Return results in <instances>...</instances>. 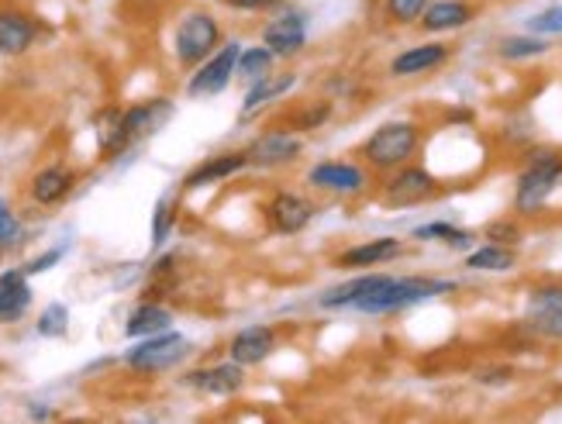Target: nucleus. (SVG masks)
Listing matches in <instances>:
<instances>
[{
	"instance_id": "nucleus-11",
	"label": "nucleus",
	"mask_w": 562,
	"mask_h": 424,
	"mask_svg": "<svg viewBox=\"0 0 562 424\" xmlns=\"http://www.w3.org/2000/svg\"><path fill=\"white\" fill-rule=\"evenodd\" d=\"M307 35H311V21L304 11H280L262 24V45L270 48L277 59L301 56Z\"/></svg>"
},
{
	"instance_id": "nucleus-38",
	"label": "nucleus",
	"mask_w": 562,
	"mask_h": 424,
	"mask_svg": "<svg viewBox=\"0 0 562 424\" xmlns=\"http://www.w3.org/2000/svg\"><path fill=\"white\" fill-rule=\"evenodd\" d=\"M222 8H228V11H241V14H252V11H270V8H277L280 0H217Z\"/></svg>"
},
{
	"instance_id": "nucleus-15",
	"label": "nucleus",
	"mask_w": 562,
	"mask_h": 424,
	"mask_svg": "<svg viewBox=\"0 0 562 424\" xmlns=\"http://www.w3.org/2000/svg\"><path fill=\"white\" fill-rule=\"evenodd\" d=\"M187 383L193 390H201L207 397H235L241 387H246V366H238L235 359L228 362H217V366H207V369H193Z\"/></svg>"
},
{
	"instance_id": "nucleus-1",
	"label": "nucleus",
	"mask_w": 562,
	"mask_h": 424,
	"mask_svg": "<svg viewBox=\"0 0 562 424\" xmlns=\"http://www.w3.org/2000/svg\"><path fill=\"white\" fill-rule=\"evenodd\" d=\"M173 114V104L166 101V97H156L149 104H135L128 111H117V108H108L93 118L97 124V142H101V153L111 159V156H121L125 148H132L138 138L159 132L162 124Z\"/></svg>"
},
{
	"instance_id": "nucleus-13",
	"label": "nucleus",
	"mask_w": 562,
	"mask_h": 424,
	"mask_svg": "<svg viewBox=\"0 0 562 424\" xmlns=\"http://www.w3.org/2000/svg\"><path fill=\"white\" fill-rule=\"evenodd\" d=\"M311 221H314V204L293 190L273 193V201L266 204V224H270L277 235H301Z\"/></svg>"
},
{
	"instance_id": "nucleus-29",
	"label": "nucleus",
	"mask_w": 562,
	"mask_h": 424,
	"mask_svg": "<svg viewBox=\"0 0 562 424\" xmlns=\"http://www.w3.org/2000/svg\"><path fill=\"white\" fill-rule=\"evenodd\" d=\"M411 238H418V242H442V245H449V248H470V245H473V235H470L467 228H456V224H449V221L418 224Z\"/></svg>"
},
{
	"instance_id": "nucleus-28",
	"label": "nucleus",
	"mask_w": 562,
	"mask_h": 424,
	"mask_svg": "<svg viewBox=\"0 0 562 424\" xmlns=\"http://www.w3.org/2000/svg\"><path fill=\"white\" fill-rule=\"evenodd\" d=\"M273 69H277V56L270 53V48H266V45H249V48H241L235 77L246 80V83H256L262 77H270Z\"/></svg>"
},
{
	"instance_id": "nucleus-32",
	"label": "nucleus",
	"mask_w": 562,
	"mask_h": 424,
	"mask_svg": "<svg viewBox=\"0 0 562 424\" xmlns=\"http://www.w3.org/2000/svg\"><path fill=\"white\" fill-rule=\"evenodd\" d=\"M69 328V308L66 304H48L38 314V335L42 338H63Z\"/></svg>"
},
{
	"instance_id": "nucleus-22",
	"label": "nucleus",
	"mask_w": 562,
	"mask_h": 424,
	"mask_svg": "<svg viewBox=\"0 0 562 424\" xmlns=\"http://www.w3.org/2000/svg\"><path fill=\"white\" fill-rule=\"evenodd\" d=\"M386 277H390V272H362V277H356L349 283L331 287L328 293H322V297H317V304H322L325 311H346V308L356 311V304L366 301L370 293H376Z\"/></svg>"
},
{
	"instance_id": "nucleus-21",
	"label": "nucleus",
	"mask_w": 562,
	"mask_h": 424,
	"mask_svg": "<svg viewBox=\"0 0 562 424\" xmlns=\"http://www.w3.org/2000/svg\"><path fill=\"white\" fill-rule=\"evenodd\" d=\"M32 308V287L24 269L0 272V324H14Z\"/></svg>"
},
{
	"instance_id": "nucleus-24",
	"label": "nucleus",
	"mask_w": 562,
	"mask_h": 424,
	"mask_svg": "<svg viewBox=\"0 0 562 424\" xmlns=\"http://www.w3.org/2000/svg\"><path fill=\"white\" fill-rule=\"evenodd\" d=\"M293 87H297V72H270V77H262L256 83H249V93L246 101H241V114H256L259 108L280 101V97H286Z\"/></svg>"
},
{
	"instance_id": "nucleus-19",
	"label": "nucleus",
	"mask_w": 562,
	"mask_h": 424,
	"mask_svg": "<svg viewBox=\"0 0 562 424\" xmlns=\"http://www.w3.org/2000/svg\"><path fill=\"white\" fill-rule=\"evenodd\" d=\"M72 183H77V172H72L69 166L53 163V166H45V169L35 172L32 183H29V193H32V201L38 208H56L72 193Z\"/></svg>"
},
{
	"instance_id": "nucleus-10",
	"label": "nucleus",
	"mask_w": 562,
	"mask_h": 424,
	"mask_svg": "<svg viewBox=\"0 0 562 424\" xmlns=\"http://www.w3.org/2000/svg\"><path fill=\"white\" fill-rule=\"evenodd\" d=\"M304 153V138L293 129H273L262 132L246 145V159L252 169H280L297 163V156Z\"/></svg>"
},
{
	"instance_id": "nucleus-39",
	"label": "nucleus",
	"mask_w": 562,
	"mask_h": 424,
	"mask_svg": "<svg viewBox=\"0 0 562 424\" xmlns=\"http://www.w3.org/2000/svg\"><path fill=\"white\" fill-rule=\"evenodd\" d=\"M507 377H510V372H507V369H491V372H483V377H480V380H483V383H504Z\"/></svg>"
},
{
	"instance_id": "nucleus-2",
	"label": "nucleus",
	"mask_w": 562,
	"mask_h": 424,
	"mask_svg": "<svg viewBox=\"0 0 562 424\" xmlns=\"http://www.w3.org/2000/svg\"><path fill=\"white\" fill-rule=\"evenodd\" d=\"M559 183H562V156L552 153V148H531L525 169L518 172L515 214H521V217L542 214Z\"/></svg>"
},
{
	"instance_id": "nucleus-14",
	"label": "nucleus",
	"mask_w": 562,
	"mask_h": 424,
	"mask_svg": "<svg viewBox=\"0 0 562 424\" xmlns=\"http://www.w3.org/2000/svg\"><path fill=\"white\" fill-rule=\"evenodd\" d=\"M277 348V332L270 324H249V328H241L232 335L228 342V359H235L238 366H262L266 359L273 356Z\"/></svg>"
},
{
	"instance_id": "nucleus-3",
	"label": "nucleus",
	"mask_w": 562,
	"mask_h": 424,
	"mask_svg": "<svg viewBox=\"0 0 562 424\" xmlns=\"http://www.w3.org/2000/svg\"><path fill=\"white\" fill-rule=\"evenodd\" d=\"M422 148V124L414 121H386L380 129L362 142L359 156L370 169L380 172H394L407 166Z\"/></svg>"
},
{
	"instance_id": "nucleus-8",
	"label": "nucleus",
	"mask_w": 562,
	"mask_h": 424,
	"mask_svg": "<svg viewBox=\"0 0 562 424\" xmlns=\"http://www.w3.org/2000/svg\"><path fill=\"white\" fill-rule=\"evenodd\" d=\"M438 193V180L431 177V172L425 166H401L386 177L380 197L386 208L394 211H404V208H418L425 201H431V197Z\"/></svg>"
},
{
	"instance_id": "nucleus-16",
	"label": "nucleus",
	"mask_w": 562,
	"mask_h": 424,
	"mask_svg": "<svg viewBox=\"0 0 562 424\" xmlns=\"http://www.w3.org/2000/svg\"><path fill=\"white\" fill-rule=\"evenodd\" d=\"M449 63V45L442 42H425V45H411L404 53L394 56L390 63V77L407 80V77H425V72L438 69Z\"/></svg>"
},
{
	"instance_id": "nucleus-37",
	"label": "nucleus",
	"mask_w": 562,
	"mask_h": 424,
	"mask_svg": "<svg viewBox=\"0 0 562 424\" xmlns=\"http://www.w3.org/2000/svg\"><path fill=\"white\" fill-rule=\"evenodd\" d=\"M63 256H66V248H63V245H59V248H48V253L35 256L29 266H24V272H29V277H38V272H48V269H53Z\"/></svg>"
},
{
	"instance_id": "nucleus-17",
	"label": "nucleus",
	"mask_w": 562,
	"mask_h": 424,
	"mask_svg": "<svg viewBox=\"0 0 562 424\" xmlns=\"http://www.w3.org/2000/svg\"><path fill=\"white\" fill-rule=\"evenodd\" d=\"M38 38V24L32 14L18 8H0V56H24Z\"/></svg>"
},
{
	"instance_id": "nucleus-7",
	"label": "nucleus",
	"mask_w": 562,
	"mask_h": 424,
	"mask_svg": "<svg viewBox=\"0 0 562 424\" xmlns=\"http://www.w3.org/2000/svg\"><path fill=\"white\" fill-rule=\"evenodd\" d=\"M238 56H241V42H222V48H217L211 59H204L190 72V80H187L190 101H207V97L225 93L238 72Z\"/></svg>"
},
{
	"instance_id": "nucleus-30",
	"label": "nucleus",
	"mask_w": 562,
	"mask_h": 424,
	"mask_svg": "<svg viewBox=\"0 0 562 424\" xmlns=\"http://www.w3.org/2000/svg\"><path fill=\"white\" fill-rule=\"evenodd\" d=\"M331 114H335V104H331V101H314V104H307L304 111L293 114L290 129L297 132V135L314 132V129H325V124L331 121Z\"/></svg>"
},
{
	"instance_id": "nucleus-9",
	"label": "nucleus",
	"mask_w": 562,
	"mask_h": 424,
	"mask_svg": "<svg viewBox=\"0 0 562 424\" xmlns=\"http://www.w3.org/2000/svg\"><path fill=\"white\" fill-rule=\"evenodd\" d=\"M307 187L335 197H359L370 190V172L349 159H322L307 169Z\"/></svg>"
},
{
	"instance_id": "nucleus-36",
	"label": "nucleus",
	"mask_w": 562,
	"mask_h": 424,
	"mask_svg": "<svg viewBox=\"0 0 562 424\" xmlns=\"http://www.w3.org/2000/svg\"><path fill=\"white\" fill-rule=\"evenodd\" d=\"M21 238V221L8 211V204L0 201V245H11Z\"/></svg>"
},
{
	"instance_id": "nucleus-40",
	"label": "nucleus",
	"mask_w": 562,
	"mask_h": 424,
	"mask_svg": "<svg viewBox=\"0 0 562 424\" xmlns=\"http://www.w3.org/2000/svg\"><path fill=\"white\" fill-rule=\"evenodd\" d=\"M29 414H32V417H38V421L53 417V411H48V408H38V404H32V408H29Z\"/></svg>"
},
{
	"instance_id": "nucleus-18",
	"label": "nucleus",
	"mask_w": 562,
	"mask_h": 424,
	"mask_svg": "<svg viewBox=\"0 0 562 424\" xmlns=\"http://www.w3.org/2000/svg\"><path fill=\"white\" fill-rule=\"evenodd\" d=\"M404 256V242L401 238H370V242H359L352 248H346L335 266L341 269H370V266H386V263H394Z\"/></svg>"
},
{
	"instance_id": "nucleus-4",
	"label": "nucleus",
	"mask_w": 562,
	"mask_h": 424,
	"mask_svg": "<svg viewBox=\"0 0 562 424\" xmlns=\"http://www.w3.org/2000/svg\"><path fill=\"white\" fill-rule=\"evenodd\" d=\"M456 283L452 280H431V277H390L383 280V287L376 293H370L366 301L356 304V311L362 314H397V311H407V308H418L431 297H442V293H452Z\"/></svg>"
},
{
	"instance_id": "nucleus-41",
	"label": "nucleus",
	"mask_w": 562,
	"mask_h": 424,
	"mask_svg": "<svg viewBox=\"0 0 562 424\" xmlns=\"http://www.w3.org/2000/svg\"><path fill=\"white\" fill-rule=\"evenodd\" d=\"M0 248H4V245H0Z\"/></svg>"
},
{
	"instance_id": "nucleus-25",
	"label": "nucleus",
	"mask_w": 562,
	"mask_h": 424,
	"mask_svg": "<svg viewBox=\"0 0 562 424\" xmlns=\"http://www.w3.org/2000/svg\"><path fill=\"white\" fill-rule=\"evenodd\" d=\"M173 328V314H169L162 304H153L145 301L132 311V317L125 321V335L128 338H149V335H159V332H169Z\"/></svg>"
},
{
	"instance_id": "nucleus-26",
	"label": "nucleus",
	"mask_w": 562,
	"mask_h": 424,
	"mask_svg": "<svg viewBox=\"0 0 562 424\" xmlns=\"http://www.w3.org/2000/svg\"><path fill=\"white\" fill-rule=\"evenodd\" d=\"M515 266H518V253L501 242H486L467 256V269H473V272H507Z\"/></svg>"
},
{
	"instance_id": "nucleus-31",
	"label": "nucleus",
	"mask_w": 562,
	"mask_h": 424,
	"mask_svg": "<svg viewBox=\"0 0 562 424\" xmlns=\"http://www.w3.org/2000/svg\"><path fill=\"white\" fill-rule=\"evenodd\" d=\"M431 4V0H383V14L390 24H401V29H407V24H418L425 8Z\"/></svg>"
},
{
	"instance_id": "nucleus-23",
	"label": "nucleus",
	"mask_w": 562,
	"mask_h": 424,
	"mask_svg": "<svg viewBox=\"0 0 562 424\" xmlns=\"http://www.w3.org/2000/svg\"><path fill=\"white\" fill-rule=\"evenodd\" d=\"M246 166H249L246 148H241V153H222V156H211L207 163H201V166L193 169L190 177L183 180V190H201V187H211V183H222V180L235 177V172H241Z\"/></svg>"
},
{
	"instance_id": "nucleus-20",
	"label": "nucleus",
	"mask_w": 562,
	"mask_h": 424,
	"mask_svg": "<svg viewBox=\"0 0 562 424\" xmlns=\"http://www.w3.org/2000/svg\"><path fill=\"white\" fill-rule=\"evenodd\" d=\"M476 18V8L470 0H431L422 14V29L428 35H446V32H459Z\"/></svg>"
},
{
	"instance_id": "nucleus-27",
	"label": "nucleus",
	"mask_w": 562,
	"mask_h": 424,
	"mask_svg": "<svg viewBox=\"0 0 562 424\" xmlns=\"http://www.w3.org/2000/svg\"><path fill=\"white\" fill-rule=\"evenodd\" d=\"M501 59L507 63H521V59H539V56H549L552 53V42L546 35H510L497 45Z\"/></svg>"
},
{
	"instance_id": "nucleus-34",
	"label": "nucleus",
	"mask_w": 562,
	"mask_h": 424,
	"mask_svg": "<svg viewBox=\"0 0 562 424\" xmlns=\"http://www.w3.org/2000/svg\"><path fill=\"white\" fill-rule=\"evenodd\" d=\"M528 32H535V35H546V38H552V35H562V4H552V8L539 11L535 18H528Z\"/></svg>"
},
{
	"instance_id": "nucleus-12",
	"label": "nucleus",
	"mask_w": 562,
	"mask_h": 424,
	"mask_svg": "<svg viewBox=\"0 0 562 424\" xmlns=\"http://www.w3.org/2000/svg\"><path fill=\"white\" fill-rule=\"evenodd\" d=\"M525 328L539 338L562 342V283H546L528 293Z\"/></svg>"
},
{
	"instance_id": "nucleus-6",
	"label": "nucleus",
	"mask_w": 562,
	"mask_h": 424,
	"mask_svg": "<svg viewBox=\"0 0 562 424\" xmlns=\"http://www.w3.org/2000/svg\"><path fill=\"white\" fill-rule=\"evenodd\" d=\"M190 338H183L180 332H159L149 338H138V345H132L125 353V366L132 372H142V377H156V372L177 369L190 356Z\"/></svg>"
},
{
	"instance_id": "nucleus-35",
	"label": "nucleus",
	"mask_w": 562,
	"mask_h": 424,
	"mask_svg": "<svg viewBox=\"0 0 562 424\" xmlns=\"http://www.w3.org/2000/svg\"><path fill=\"white\" fill-rule=\"evenodd\" d=\"M486 238L515 248L521 242V224L518 221H491V224H486Z\"/></svg>"
},
{
	"instance_id": "nucleus-5",
	"label": "nucleus",
	"mask_w": 562,
	"mask_h": 424,
	"mask_svg": "<svg viewBox=\"0 0 562 424\" xmlns=\"http://www.w3.org/2000/svg\"><path fill=\"white\" fill-rule=\"evenodd\" d=\"M222 48V24L207 11H190L180 18L173 32V53L177 63L187 69H198L204 59H211Z\"/></svg>"
},
{
	"instance_id": "nucleus-33",
	"label": "nucleus",
	"mask_w": 562,
	"mask_h": 424,
	"mask_svg": "<svg viewBox=\"0 0 562 424\" xmlns=\"http://www.w3.org/2000/svg\"><path fill=\"white\" fill-rule=\"evenodd\" d=\"M173 224H177V201L173 197H162L153 211V245H162L169 232H173Z\"/></svg>"
}]
</instances>
